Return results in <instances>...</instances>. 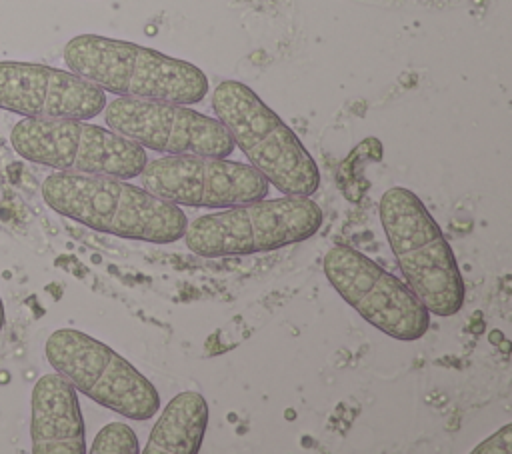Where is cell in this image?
Wrapping results in <instances>:
<instances>
[{"label":"cell","mask_w":512,"mask_h":454,"mask_svg":"<svg viewBox=\"0 0 512 454\" xmlns=\"http://www.w3.org/2000/svg\"><path fill=\"white\" fill-rule=\"evenodd\" d=\"M324 274L340 298L390 338L414 342L430 328V312L394 274L364 252L336 244L324 256Z\"/></svg>","instance_id":"ba28073f"},{"label":"cell","mask_w":512,"mask_h":454,"mask_svg":"<svg viewBox=\"0 0 512 454\" xmlns=\"http://www.w3.org/2000/svg\"><path fill=\"white\" fill-rule=\"evenodd\" d=\"M212 110L242 150L276 190L288 196H312L320 188V170L294 130L240 80H222L212 92Z\"/></svg>","instance_id":"277c9868"},{"label":"cell","mask_w":512,"mask_h":454,"mask_svg":"<svg viewBox=\"0 0 512 454\" xmlns=\"http://www.w3.org/2000/svg\"><path fill=\"white\" fill-rule=\"evenodd\" d=\"M510 444H512V424H506L498 432L482 440L472 450V454H510Z\"/></svg>","instance_id":"9a60e30c"},{"label":"cell","mask_w":512,"mask_h":454,"mask_svg":"<svg viewBox=\"0 0 512 454\" xmlns=\"http://www.w3.org/2000/svg\"><path fill=\"white\" fill-rule=\"evenodd\" d=\"M90 454H140L136 432L124 422H108L98 430Z\"/></svg>","instance_id":"5bb4252c"},{"label":"cell","mask_w":512,"mask_h":454,"mask_svg":"<svg viewBox=\"0 0 512 454\" xmlns=\"http://www.w3.org/2000/svg\"><path fill=\"white\" fill-rule=\"evenodd\" d=\"M102 112L110 130L158 154L226 158L236 148L218 118L196 112L190 104L118 96Z\"/></svg>","instance_id":"9c48e42d"},{"label":"cell","mask_w":512,"mask_h":454,"mask_svg":"<svg viewBox=\"0 0 512 454\" xmlns=\"http://www.w3.org/2000/svg\"><path fill=\"white\" fill-rule=\"evenodd\" d=\"M4 318H6V314H4V304H2V298H0V330L4 328Z\"/></svg>","instance_id":"2e32d148"},{"label":"cell","mask_w":512,"mask_h":454,"mask_svg":"<svg viewBox=\"0 0 512 454\" xmlns=\"http://www.w3.org/2000/svg\"><path fill=\"white\" fill-rule=\"evenodd\" d=\"M322 220V208L310 196L282 194L198 216L182 238L202 258L250 256L304 242L320 230Z\"/></svg>","instance_id":"5b68a950"},{"label":"cell","mask_w":512,"mask_h":454,"mask_svg":"<svg viewBox=\"0 0 512 454\" xmlns=\"http://www.w3.org/2000/svg\"><path fill=\"white\" fill-rule=\"evenodd\" d=\"M62 56L70 72L116 96L198 104L210 90L208 76L192 62L128 40L78 34Z\"/></svg>","instance_id":"7a4b0ae2"},{"label":"cell","mask_w":512,"mask_h":454,"mask_svg":"<svg viewBox=\"0 0 512 454\" xmlns=\"http://www.w3.org/2000/svg\"><path fill=\"white\" fill-rule=\"evenodd\" d=\"M380 222L406 286L438 318L454 316L466 300V286L454 252L424 202L404 186L380 198Z\"/></svg>","instance_id":"3957f363"},{"label":"cell","mask_w":512,"mask_h":454,"mask_svg":"<svg viewBox=\"0 0 512 454\" xmlns=\"http://www.w3.org/2000/svg\"><path fill=\"white\" fill-rule=\"evenodd\" d=\"M210 408L202 394L184 390L160 412L142 454H196L208 428Z\"/></svg>","instance_id":"4fadbf2b"},{"label":"cell","mask_w":512,"mask_h":454,"mask_svg":"<svg viewBox=\"0 0 512 454\" xmlns=\"http://www.w3.org/2000/svg\"><path fill=\"white\" fill-rule=\"evenodd\" d=\"M44 352L54 372L104 408L138 422L160 410L154 384L126 358L86 332L58 328L48 336Z\"/></svg>","instance_id":"52a82bcc"},{"label":"cell","mask_w":512,"mask_h":454,"mask_svg":"<svg viewBox=\"0 0 512 454\" xmlns=\"http://www.w3.org/2000/svg\"><path fill=\"white\" fill-rule=\"evenodd\" d=\"M10 144L24 160L58 172L130 180L148 162L142 146L78 118H22L10 130Z\"/></svg>","instance_id":"8992f818"},{"label":"cell","mask_w":512,"mask_h":454,"mask_svg":"<svg viewBox=\"0 0 512 454\" xmlns=\"http://www.w3.org/2000/svg\"><path fill=\"white\" fill-rule=\"evenodd\" d=\"M104 106L106 92L70 70L0 60V110L22 118L90 120Z\"/></svg>","instance_id":"8fae6325"},{"label":"cell","mask_w":512,"mask_h":454,"mask_svg":"<svg viewBox=\"0 0 512 454\" xmlns=\"http://www.w3.org/2000/svg\"><path fill=\"white\" fill-rule=\"evenodd\" d=\"M140 186L176 206L232 208L266 198L270 182L250 164L218 156H160L138 174Z\"/></svg>","instance_id":"30bf717a"},{"label":"cell","mask_w":512,"mask_h":454,"mask_svg":"<svg viewBox=\"0 0 512 454\" xmlns=\"http://www.w3.org/2000/svg\"><path fill=\"white\" fill-rule=\"evenodd\" d=\"M40 192L60 216L126 240L172 244L188 226L180 206L124 178L56 170L44 178Z\"/></svg>","instance_id":"6da1fadb"},{"label":"cell","mask_w":512,"mask_h":454,"mask_svg":"<svg viewBox=\"0 0 512 454\" xmlns=\"http://www.w3.org/2000/svg\"><path fill=\"white\" fill-rule=\"evenodd\" d=\"M30 412V440L34 454L88 452L78 390L62 374L50 372L36 380Z\"/></svg>","instance_id":"7c38bea8"}]
</instances>
